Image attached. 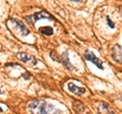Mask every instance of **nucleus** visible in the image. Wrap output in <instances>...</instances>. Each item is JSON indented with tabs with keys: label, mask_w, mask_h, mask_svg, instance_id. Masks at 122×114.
<instances>
[{
	"label": "nucleus",
	"mask_w": 122,
	"mask_h": 114,
	"mask_svg": "<svg viewBox=\"0 0 122 114\" xmlns=\"http://www.w3.org/2000/svg\"><path fill=\"white\" fill-rule=\"evenodd\" d=\"M28 108L32 114H49V106L43 100L30 101Z\"/></svg>",
	"instance_id": "obj_1"
},
{
	"label": "nucleus",
	"mask_w": 122,
	"mask_h": 114,
	"mask_svg": "<svg viewBox=\"0 0 122 114\" xmlns=\"http://www.w3.org/2000/svg\"><path fill=\"white\" fill-rule=\"evenodd\" d=\"M16 58L18 60H20L21 62L26 63V64H30L32 66H35L37 65V58L35 56L29 54V53H25V52H18L16 53Z\"/></svg>",
	"instance_id": "obj_2"
},
{
	"label": "nucleus",
	"mask_w": 122,
	"mask_h": 114,
	"mask_svg": "<svg viewBox=\"0 0 122 114\" xmlns=\"http://www.w3.org/2000/svg\"><path fill=\"white\" fill-rule=\"evenodd\" d=\"M8 24L9 25L11 24V26H12V29H15L17 31V33L20 34L21 36L25 37V36H28L29 34H30L29 29L26 28V26L24 24H22V22H20V21H18L16 20H11V18H10V20L8 21Z\"/></svg>",
	"instance_id": "obj_3"
},
{
	"label": "nucleus",
	"mask_w": 122,
	"mask_h": 114,
	"mask_svg": "<svg viewBox=\"0 0 122 114\" xmlns=\"http://www.w3.org/2000/svg\"><path fill=\"white\" fill-rule=\"evenodd\" d=\"M28 20L30 21V22H32V24H35L36 21H40V20L54 21V18H53V16H52L49 12H47V11H45V10H42V11H40V12L33 14L32 16H28Z\"/></svg>",
	"instance_id": "obj_4"
},
{
	"label": "nucleus",
	"mask_w": 122,
	"mask_h": 114,
	"mask_svg": "<svg viewBox=\"0 0 122 114\" xmlns=\"http://www.w3.org/2000/svg\"><path fill=\"white\" fill-rule=\"evenodd\" d=\"M85 58H86V60H89V61H91V62H93L98 68H100V69H103V63H102V61H101V60L99 59V58H97L96 55H95L93 52H91V51H86V52H85Z\"/></svg>",
	"instance_id": "obj_5"
},
{
	"label": "nucleus",
	"mask_w": 122,
	"mask_h": 114,
	"mask_svg": "<svg viewBox=\"0 0 122 114\" xmlns=\"http://www.w3.org/2000/svg\"><path fill=\"white\" fill-rule=\"evenodd\" d=\"M112 58L114 61L118 63H122V51H121V47L118 44H115L112 48Z\"/></svg>",
	"instance_id": "obj_6"
},
{
	"label": "nucleus",
	"mask_w": 122,
	"mask_h": 114,
	"mask_svg": "<svg viewBox=\"0 0 122 114\" xmlns=\"http://www.w3.org/2000/svg\"><path fill=\"white\" fill-rule=\"evenodd\" d=\"M67 88H68V91H69V92L73 93L75 95H78V96L86 94V88H82V87H77V86H75L73 83H68Z\"/></svg>",
	"instance_id": "obj_7"
},
{
	"label": "nucleus",
	"mask_w": 122,
	"mask_h": 114,
	"mask_svg": "<svg viewBox=\"0 0 122 114\" xmlns=\"http://www.w3.org/2000/svg\"><path fill=\"white\" fill-rule=\"evenodd\" d=\"M98 113L99 114H115L114 110L110 107V105L106 103H100L98 106Z\"/></svg>",
	"instance_id": "obj_8"
},
{
	"label": "nucleus",
	"mask_w": 122,
	"mask_h": 114,
	"mask_svg": "<svg viewBox=\"0 0 122 114\" xmlns=\"http://www.w3.org/2000/svg\"><path fill=\"white\" fill-rule=\"evenodd\" d=\"M61 61H62V63L66 66V68H67L68 70H73V69H74V67L72 66V64H71L70 61H69V58H68V53H67V51L63 52V54L61 55Z\"/></svg>",
	"instance_id": "obj_9"
},
{
	"label": "nucleus",
	"mask_w": 122,
	"mask_h": 114,
	"mask_svg": "<svg viewBox=\"0 0 122 114\" xmlns=\"http://www.w3.org/2000/svg\"><path fill=\"white\" fill-rule=\"evenodd\" d=\"M73 107H74V110L78 114H82L83 112H85V110H86L85 105H83L81 102H79V101H74L73 102Z\"/></svg>",
	"instance_id": "obj_10"
},
{
	"label": "nucleus",
	"mask_w": 122,
	"mask_h": 114,
	"mask_svg": "<svg viewBox=\"0 0 122 114\" xmlns=\"http://www.w3.org/2000/svg\"><path fill=\"white\" fill-rule=\"evenodd\" d=\"M39 32L46 36H51V35H53V33H54V31H53V29L51 26H42V28L39 29Z\"/></svg>",
	"instance_id": "obj_11"
},
{
	"label": "nucleus",
	"mask_w": 122,
	"mask_h": 114,
	"mask_svg": "<svg viewBox=\"0 0 122 114\" xmlns=\"http://www.w3.org/2000/svg\"><path fill=\"white\" fill-rule=\"evenodd\" d=\"M106 21H107V22H108V25H109V26H110L111 29L115 28V24H114V22H113L111 20H110L109 16H106Z\"/></svg>",
	"instance_id": "obj_12"
},
{
	"label": "nucleus",
	"mask_w": 122,
	"mask_h": 114,
	"mask_svg": "<svg viewBox=\"0 0 122 114\" xmlns=\"http://www.w3.org/2000/svg\"><path fill=\"white\" fill-rule=\"evenodd\" d=\"M1 111H2V109H1V108H0V112H1Z\"/></svg>",
	"instance_id": "obj_13"
},
{
	"label": "nucleus",
	"mask_w": 122,
	"mask_h": 114,
	"mask_svg": "<svg viewBox=\"0 0 122 114\" xmlns=\"http://www.w3.org/2000/svg\"><path fill=\"white\" fill-rule=\"evenodd\" d=\"M0 94H2V91H0Z\"/></svg>",
	"instance_id": "obj_14"
}]
</instances>
